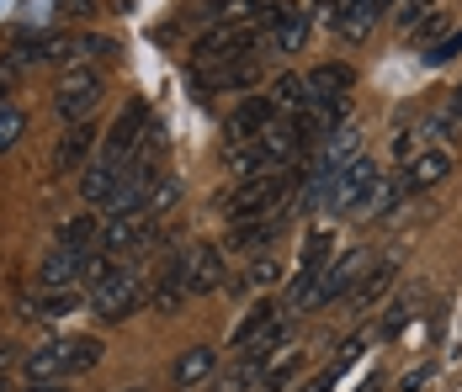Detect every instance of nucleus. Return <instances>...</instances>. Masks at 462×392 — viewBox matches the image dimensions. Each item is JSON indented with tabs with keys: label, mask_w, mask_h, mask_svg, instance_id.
I'll return each mask as SVG.
<instances>
[{
	"label": "nucleus",
	"mask_w": 462,
	"mask_h": 392,
	"mask_svg": "<svg viewBox=\"0 0 462 392\" xmlns=\"http://www.w3.org/2000/svg\"><path fill=\"white\" fill-rule=\"evenodd\" d=\"M27 392H69V387H64V382H32Z\"/></svg>",
	"instance_id": "nucleus-38"
},
{
	"label": "nucleus",
	"mask_w": 462,
	"mask_h": 392,
	"mask_svg": "<svg viewBox=\"0 0 462 392\" xmlns=\"http://www.w3.org/2000/svg\"><path fill=\"white\" fill-rule=\"evenodd\" d=\"M22 132H27V117H22V112H16V106L5 101V106H0V154H11Z\"/></svg>",
	"instance_id": "nucleus-30"
},
{
	"label": "nucleus",
	"mask_w": 462,
	"mask_h": 392,
	"mask_svg": "<svg viewBox=\"0 0 462 392\" xmlns=\"http://www.w3.org/2000/svg\"><path fill=\"white\" fill-rule=\"evenodd\" d=\"M287 223H292V202L287 207H277V213H261V218H245V223H234V233H229V244L234 250H266V244H277L282 233H287Z\"/></svg>",
	"instance_id": "nucleus-13"
},
{
	"label": "nucleus",
	"mask_w": 462,
	"mask_h": 392,
	"mask_svg": "<svg viewBox=\"0 0 462 392\" xmlns=\"http://www.w3.org/2000/svg\"><path fill=\"white\" fill-rule=\"evenodd\" d=\"M277 123V106L266 101V96H250L239 112H234L229 123H224V154H239V149H250L261 132Z\"/></svg>",
	"instance_id": "nucleus-9"
},
{
	"label": "nucleus",
	"mask_w": 462,
	"mask_h": 392,
	"mask_svg": "<svg viewBox=\"0 0 462 392\" xmlns=\"http://www.w3.org/2000/svg\"><path fill=\"white\" fill-rule=\"evenodd\" d=\"M191 90L197 96H229V90H255L261 80V53H239L224 64H191Z\"/></svg>",
	"instance_id": "nucleus-5"
},
{
	"label": "nucleus",
	"mask_w": 462,
	"mask_h": 392,
	"mask_svg": "<svg viewBox=\"0 0 462 392\" xmlns=\"http://www.w3.org/2000/svg\"><path fill=\"white\" fill-rule=\"evenodd\" d=\"M447 175H452V154L430 143V149H420L415 160L404 165V175H399V180H404V191L415 196V191H430V186H441Z\"/></svg>",
	"instance_id": "nucleus-15"
},
{
	"label": "nucleus",
	"mask_w": 462,
	"mask_h": 392,
	"mask_svg": "<svg viewBox=\"0 0 462 392\" xmlns=\"http://www.w3.org/2000/svg\"><path fill=\"white\" fill-rule=\"evenodd\" d=\"M213 371H218V350L213 345H191V350H181V360L171 366V382L186 392V387H202Z\"/></svg>",
	"instance_id": "nucleus-19"
},
{
	"label": "nucleus",
	"mask_w": 462,
	"mask_h": 392,
	"mask_svg": "<svg viewBox=\"0 0 462 392\" xmlns=\"http://www.w3.org/2000/svg\"><path fill=\"white\" fill-rule=\"evenodd\" d=\"M64 11H69V16H91L96 0H64Z\"/></svg>",
	"instance_id": "nucleus-37"
},
{
	"label": "nucleus",
	"mask_w": 462,
	"mask_h": 392,
	"mask_svg": "<svg viewBox=\"0 0 462 392\" xmlns=\"http://www.w3.org/2000/svg\"><path fill=\"white\" fill-rule=\"evenodd\" d=\"M393 276H399V260H383V265H372L367 276L356 281V292L346 297V303H351V313H367L372 303H383V292L393 287Z\"/></svg>",
	"instance_id": "nucleus-21"
},
{
	"label": "nucleus",
	"mask_w": 462,
	"mask_h": 392,
	"mask_svg": "<svg viewBox=\"0 0 462 392\" xmlns=\"http://www.w3.org/2000/svg\"><path fill=\"white\" fill-rule=\"evenodd\" d=\"M303 86H309V101H335V96H346L356 86V69L351 64H319V69L303 75Z\"/></svg>",
	"instance_id": "nucleus-20"
},
{
	"label": "nucleus",
	"mask_w": 462,
	"mask_h": 392,
	"mask_svg": "<svg viewBox=\"0 0 462 392\" xmlns=\"http://www.w3.org/2000/svg\"><path fill=\"white\" fill-rule=\"evenodd\" d=\"M362 392H383V377H377V371H372L367 382H362Z\"/></svg>",
	"instance_id": "nucleus-39"
},
{
	"label": "nucleus",
	"mask_w": 462,
	"mask_h": 392,
	"mask_svg": "<svg viewBox=\"0 0 462 392\" xmlns=\"http://www.w3.org/2000/svg\"><path fill=\"white\" fill-rule=\"evenodd\" d=\"M117 180H123V165L96 160V165H86V175H80V196H86L91 207H106V202H112V191H117Z\"/></svg>",
	"instance_id": "nucleus-22"
},
{
	"label": "nucleus",
	"mask_w": 462,
	"mask_h": 392,
	"mask_svg": "<svg viewBox=\"0 0 462 392\" xmlns=\"http://www.w3.org/2000/svg\"><path fill=\"white\" fill-rule=\"evenodd\" d=\"M75 307H91V297L80 287H69V292H38L32 303H22V313H32V318H64Z\"/></svg>",
	"instance_id": "nucleus-25"
},
{
	"label": "nucleus",
	"mask_w": 462,
	"mask_h": 392,
	"mask_svg": "<svg viewBox=\"0 0 462 392\" xmlns=\"http://www.w3.org/2000/svg\"><path fill=\"white\" fill-rule=\"evenodd\" d=\"M266 101L277 106V117H298V112L309 106V86H303V75H277L272 90H266Z\"/></svg>",
	"instance_id": "nucleus-26"
},
{
	"label": "nucleus",
	"mask_w": 462,
	"mask_h": 392,
	"mask_svg": "<svg viewBox=\"0 0 462 392\" xmlns=\"http://www.w3.org/2000/svg\"><path fill=\"white\" fill-rule=\"evenodd\" d=\"M277 276H282V265H277V260H266V255H261V260H255V265H250V270H245V292H250V287H272Z\"/></svg>",
	"instance_id": "nucleus-33"
},
{
	"label": "nucleus",
	"mask_w": 462,
	"mask_h": 392,
	"mask_svg": "<svg viewBox=\"0 0 462 392\" xmlns=\"http://www.w3.org/2000/svg\"><path fill=\"white\" fill-rule=\"evenodd\" d=\"M149 106L143 101H128L123 106V117L112 123V132H106V149H101V160H112V165H128L134 154H139V143H143V132H149Z\"/></svg>",
	"instance_id": "nucleus-10"
},
{
	"label": "nucleus",
	"mask_w": 462,
	"mask_h": 392,
	"mask_svg": "<svg viewBox=\"0 0 462 392\" xmlns=\"http://www.w3.org/2000/svg\"><path fill=\"white\" fill-rule=\"evenodd\" d=\"M447 106H452V112H457V117H462V86L452 90V96H447Z\"/></svg>",
	"instance_id": "nucleus-40"
},
{
	"label": "nucleus",
	"mask_w": 462,
	"mask_h": 392,
	"mask_svg": "<svg viewBox=\"0 0 462 392\" xmlns=\"http://www.w3.org/2000/svg\"><path fill=\"white\" fill-rule=\"evenodd\" d=\"M91 149H96V128L91 123H75L59 138V149H53V175H80V165H91Z\"/></svg>",
	"instance_id": "nucleus-17"
},
{
	"label": "nucleus",
	"mask_w": 462,
	"mask_h": 392,
	"mask_svg": "<svg viewBox=\"0 0 462 392\" xmlns=\"http://www.w3.org/2000/svg\"><path fill=\"white\" fill-rule=\"evenodd\" d=\"M393 5H399V0H340L335 16H329V27H335V38H346V43H367L372 27H377V16L393 11Z\"/></svg>",
	"instance_id": "nucleus-11"
},
{
	"label": "nucleus",
	"mask_w": 462,
	"mask_h": 392,
	"mask_svg": "<svg viewBox=\"0 0 462 392\" xmlns=\"http://www.w3.org/2000/svg\"><path fill=\"white\" fill-rule=\"evenodd\" d=\"M282 329V307L277 303H255L250 313H245V324L234 329V350H255L261 340H272Z\"/></svg>",
	"instance_id": "nucleus-18"
},
{
	"label": "nucleus",
	"mask_w": 462,
	"mask_h": 392,
	"mask_svg": "<svg viewBox=\"0 0 462 392\" xmlns=\"http://www.w3.org/2000/svg\"><path fill=\"white\" fill-rule=\"evenodd\" d=\"M425 382H430V366H420V371H410V377H404L399 387H404V392H420V387H425Z\"/></svg>",
	"instance_id": "nucleus-36"
},
{
	"label": "nucleus",
	"mask_w": 462,
	"mask_h": 392,
	"mask_svg": "<svg viewBox=\"0 0 462 392\" xmlns=\"http://www.w3.org/2000/svg\"><path fill=\"white\" fill-rule=\"evenodd\" d=\"M176 265H181V276H186V292L191 297H208V292H218L224 287V250L218 244H191V250H181L176 255Z\"/></svg>",
	"instance_id": "nucleus-8"
},
{
	"label": "nucleus",
	"mask_w": 462,
	"mask_h": 392,
	"mask_svg": "<svg viewBox=\"0 0 462 392\" xmlns=\"http://www.w3.org/2000/svg\"><path fill=\"white\" fill-rule=\"evenodd\" d=\"M80 53H86V59H112L117 43H106V38H80Z\"/></svg>",
	"instance_id": "nucleus-35"
},
{
	"label": "nucleus",
	"mask_w": 462,
	"mask_h": 392,
	"mask_svg": "<svg viewBox=\"0 0 462 392\" xmlns=\"http://www.w3.org/2000/svg\"><path fill=\"white\" fill-rule=\"evenodd\" d=\"M362 350H367V340H351V345L340 350V355H335V360H329V366H324V371H319V377H314L303 392H335V382H340V377H346V371L362 360Z\"/></svg>",
	"instance_id": "nucleus-27"
},
{
	"label": "nucleus",
	"mask_w": 462,
	"mask_h": 392,
	"mask_svg": "<svg viewBox=\"0 0 462 392\" xmlns=\"http://www.w3.org/2000/svg\"><path fill=\"white\" fill-rule=\"evenodd\" d=\"M91 313L96 318H106V324H117V318H128V313H139L143 297H149V265L134 255V260H123L106 281H96L91 292Z\"/></svg>",
	"instance_id": "nucleus-1"
},
{
	"label": "nucleus",
	"mask_w": 462,
	"mask_h": 392,
	"mask_svg": "<svg viewBox=\"0 0 462 392\" xmlns=\"http://www.w3.org/2000/svg\"><path fill=\"white\" fill-rule=\"evenodd\" d=\"M176 196H181V186H176V180L165 175V180H160V186L149 191V202H143V213H154V218H160V213H171V207H176Z\"/></svg>",
	"instance_id": "nucleus-32"
},
{
	"label": "nucleus",
	"mask_w": 462,
	"mask_h": 392,
	"mask_svg": "<svg viewBox=\"0 0 462 392\" xmlns=\"http://www.w3.org/2000/svg\"><path fill=\"white\" fill-rule=\"evenodd\" d=\"M86 260H91V255L53 250V255L38 265V287H43V292H69V287H80V281H86Z\"/></svg>",
	"instance_id": "nucleus-16"
},
{
	"label": "nucleus",
	"mask_w": 462,
	"mask_h": 392,
	"mask_svg": "<svg viewBox=\"0 0 462 392\" xmlns=\"http://www.w3.org/2000/svg\"><path fill=\"white\" fill-rule=\"evenodd\" d=\"M101 90H106V80H101V69H86V64H75V69H64L59 75V90H53V112L75 128V123H86L96 106H101Z\"/></svg>",
	"instance_id": "nucleus-3"
},
{
	"label": "nucleus",
	"mask_w": 462,
	"mask_h": 392,
	"mask_svg": "<svg viewBox=\"0 0 462 392\" xmlns=\"http://www.w3.org/2000/svg\"><path fill=\"white\" fill-rule=\"evenodd\" d=\"M410 318H415V297H399V303L388 307V318L377 324V340H383V345H393V340L404 334V324H410Z\"/></svg>",
	"instance_id": "nucleus-28"
},
{
	"label": "nucleus",
	"mask_w": 462,
	"mask_h": 392,
	"mask_svg": "<svg viewBox=\"0 0 462 392\" xmlns=\"http://www.w3.org/2000/svg\"><path fill=\"white\" fill-rule=\"evenodd\" d=\"M96 239H101V218L96 213H75V218L59 228V244L53 250H75V255H96Z\"/></svg>",
	"instance_id": "nucleus-23"
},
{
	"label": "nucleus",
	"mask_w": 462,
	"mask_h": 392,
	"mask_svg": "<svg viewBox=\"0 0 462 392\" xmlns=\"http://www.w3.org/2000/svg\"><path fill=\"white\" fill-rule=\"evenodd\" d=\"M372 186H377V165H372L367 154L356 160V165H346V170L329 180V191H324V218H340V213H362V202L372 196Z\"/></svg>",
	"instance_id": "nucleus-7"
},
{
	"label": "nucleus",
	"mask_w": 462,
	"mask_h": 392,
	"mask_svg": "<svg viewBox=\"0 0 462 392\" xmlns=\"http://www.w3.org/2000/svg\"><path fill=\"white\" fill-rule=\"evenodd\" d=\"M160 239V223H154V213H123V218H106L101 223V239H96V250L101 255H123V260H134V255H143L149 244Z\"/></svg>",
	"instance_id": "nucleus-6"
},
{
	"label": "nucleus",
	"mask_w": 462,
	"mask_h": 392,
	"mask_svg": "<svg viewBox=\"0 0 462 392\" xmlns=\"http://www.w3.org/2000/svg\"><path fill=\"white\" fill-rule=\"evenodd\" d=\"M303 38H309V11L303 5H272V22H266L261 48L266 53H298Z\"/></svg>",
	"instance_id": "nucleus-12"
},
{
	"label": "nucleus",
	"mask_w": 462,
	"mask_h": 392,
	"mask_svg": "<svg viewBox=\"0 0 462 392\" xmlns=\"http://www.w3.org/2000/svg\"><path fill=\"white\" fill-rule=\"evenodd\" d=\"M367 270H372V250H346L340 260H329V265L319 270V281H314V292H309V303H303V307L314 313V307L346 303V297L356 292V281H362Z\"/></svg>",
	"instance_id": "nucleus-4"
},
{
	"label": "nucleus",
	"mask_w": 462,
	"mask_h": 392,
	"mask_svg": "<svg viewBox=\"0 0 462 392\" xmlns=\"http://www.w3.org/2000/svg\"><path fill=\"white\" fill-rule=\"evenodd\" d=\"M69 355H75V340L38 345L22 360V377H27V382H64V377H75V371H69Z\"/></svg>",
	"instance_id": "nucleus-14"
},
{
	"label": "nucleus",
	"mask_w": 462,
	"mask_h": 392,
	"mask_svg": "<svg viewBox=\"0 0 462 392\" xmlns=\"http://www.w3.org/2000/svg\"><path fill=\"white\" fill-rule=\"evenodd\" d=\"M447 32H452V27H447V16H441V11H430L425 22H415V27H410V43H415L420 53H425V48H436V43H441Z\"/></svg>",
	"instance_id": "nucleus-29"
},
{
	"label": "nucleus",
	"mask_w": 462,
	"mask_h": 392,
	"mask_svg": "<svg viewBox=\"0 0 462 392\" xmlns=\"http://www.w3.org/2000/svg\"><path fill=\"white\" fill-rule=\"evenodd\" d=\"M0 392H5V387H0Z\"/></svg>",
	"instance_id": "nucleus-43"
},
{
	"label": "nucleus",
	"mask_w": 462,
	"mask_h": 392,
	"mask_svg": "<svg viewBox=\"0 0 462 392\" xmlns=\"http://www.w3.org/2000/svg\"><path fill=\"white\" fill-rule=\"evenodd\" d=\"M287 191H298V170H277V175H250V180H234L229 202H224V213L234 223L245 218H261V213H277L287 207Z\"/></svg>",
	"instance_id": "nucleus-2"
},
{
	"label": "nucleus",
	"mask_w": 462,
	"mask_h": 392,
	"mask_svg": "<svg viewBox=\"0 0 462 392\" xmlns=\"http://www.w3.org/2000/svg\"><path fill=\"white\" fill-rule=\"evenodd\" d=\"M430 11H436V0H399V27L410 32L415 22H425V16H430Z\"/></svg>",
	"instance_id": "nucleus-34"
},
{
	"label": "nucleus",
	"mask_w": 462,
	"mask_h": 392,
	"mask_svg": "<svg viewBox=\"0 0 462 392\" xmlns=\"http://www.w3.org/2000/svg\"><path fill=\"white\" fill-rule=\"evenodd\" d=\"M186 303H191V292H186V276H181V265L171 260V265H165V276H160V287L149 292V307H154V313H181Z\"/></svg>",
	"instance_id": "nucleus-24"
},
{
	"label": "nucleus",
	"mask_w": 462,
	"mask_h": 392,
	"mask_svg": "<svg viewBox=\"0 0 462 392\" xmlns=\"http://www.w3.org/2000/svg\"><path fill=\"white\" fill-rule=\"evenodd\" d=\"M5 355H11V345H5V340H0V366H5Z\"/></svg>",
	"instance_id": "nucleus-41"
},
{
	"label": "nucleus",
	"mask_w": 462,
	"mask_h": 392,
	"mask_svg": "<svg viewBox=\"0 0 462 392\" xmlns=\"http://www.w3.org/2000/svg\"><path fill=\"white\" fill-rule=\"evenodd\" d=\"M128 392H143V387H128Z\"/></svg>",
	"instance_id": "nucleus-42"
},
{
	"label": "nucleus",
	"mask_w": 462,
	"mask_h": 392,
	"mask_svg": "<svg viewBox=\"0 0 462 392\" xmlns=\"http://www.w3.org/2000/svg\"><path fill=\"white\" fill-rule=\"evenodd\" d=\"M462 53V27H452V32H447V38H441V43L436 48H425V53H420V59H425V64H430V69H436V64H452V59H457Z\"/></svg>",
	"instance_id": "nucleus-31"
}]
</instances>
